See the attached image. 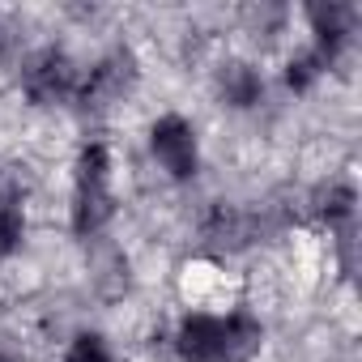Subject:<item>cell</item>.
I'll use <instances>...</instances> for the list:
<instances>
[{"label": "cell", "instance_id": "8fae6325", "mask_svg": "<svg viewBox=\"0 0 362 362\" xmlns=\"http://www.w3.org/2000/svg\"><path fill=\"white\" fill-rule=\"evenodd\" d=\"M315 214L328 222H349L354 218V188L349 184H328L315 192Z\"/></svg>", "mask_w": 362, "mask_h": 362}, {"label": "cell", "instance_id": "7a4b0ae2", "mask_svg": "<svg viewBox=\"0 0 362 362\" xmlns=\"http://www.w3.org/2000/svg\"><path fill=\"white\" fill-rule=\"evenodd\" d=\"M153 153L175 179H192L197 175V132L188 119L166 115L153 124Z\"/></svg>", "mask_w": 362, "mask_h": 362}, {"label": "cell", "instance_id": "5bb4252c", "mask_svg": "<svg viewBox=\"0 0 362 362\" xmlns=\"http://www.w3.org/2000/svg\"><path fill=\"white\" fill-rule=\"evenodd\" d=\"M320 73H324V56L320 52H298L286 69V81H290V90H307Z\"/></svg>", "mask_w": 362, "mask_h": 362}, {"label": "cell", "instance_id": "9a60e30c", "mask_svg": "<svg viewBox=\"0 0 362 362\" xmlns=\"http://www.w3.org/2000/svg\"><path fill=\"white\" fill-rule=\"evenodd\" d=\"M64 362H111V354H107V345H103V337H77L73 345H69V358Z\"/></svg>", "mask_w": 362, "mask_h": 362}, {"label": "cell", "instance_id": "2e32d148", "mask_svg": "<svg viewBox=\"0 0 362 362\" xmlns=\"http://www.w3.org/2000/svg\"><path fill=\"white\" fill-rule=\"evenodd\" d=\"M0 362H5V358H0Z\"/></svg>", "mask_w": 362, "mask_h": 362}, {"label": "cell", "instance_id": "6da1fadb", "mask_svg": "<svg viewBox=\"0 0 362 362\" xmlns=\"http://www.w3.org/2000/svg\"><path fill=\"white\" fill-rule=\"evenodd\" d=\"M22 86H26V94L35 98V103H64L69 94H73V86H77V69H73V60L64 56V52H56V47H47V52H39L30 64H26V73H22Z\"/></svg>", "mask_w": 362, "mask_h": 362}, {"label": "cell", "instance_id": "4fadbf2b", "mask_svg": "<svg viewBox=\"0 0 362 362\" xmlns=\"http://www.w3.org/2000/svg\"><path fill=\"white\" fill-rule=\"evenodd\" d=\"M103 179H107V149L103 145H86L81 158H77V188L103 184Z\"/></svg>", "mask_w": 362, "mask_h": 362}, {"label": "cell", "instance_id": "30bf717a", "mask_svg": "<svg viewBox=\"0 0 362 362\" xmlns=\"http://www.w3.org/2000/svg\"><path fill=\"white\" fill-rule=\"evenodd\" d=\"M94 269H98V273H94V286H98L107 298H119V294L128 290V260H124L119 252L107 247V252L94 260Z\"/></svg>", "mask_w": 362, "mask_h": 362}, {"label": "cell", "instance_id": "5b68a950", "mask_svg": "<svg viewBox=\"0 0 362 362\" xmlns=\"http://www.w3.org/2000/svg\"><path fill=\"white\" fill-rule=\"evenodd\" d=\"M307 18H311V26H315V35H320V56L332 60V56L341 52L349 26H354V9H349V5H311Z\"/></svg>", "mask_w": 362, "mask_h": 362}, {"label": "cell", "instance_id": "ba28073f", "mask_svg": "<svg viewBox=\"0 0 362 362\" xmlns=\"http://www.w3.org/2000/svg\"><path fill=\"white\" fill-rule=\"evenodd\" d=\"M260 324L247 315V311H239V315H230L226 324H222V362H247L256 349H260Z\"/></svg>", "mask_w": 362, "mask_h": 362}, {"label": "cell", "instance_id": "7c38bea8", "mask_svg": "<svg viewBox=\"0 0 362 362\" xmlns=\"http://www.w3.org/2000/svg\"><path fill=\"white\" fill-rule=\"evenodd\" d=\"M18 243H22V209H18L13 197H5L0 201V260L13 256Z\"/></svg>", "mask_w": 362, "mask_h": 362}, {"label": "cell", "instance_id": "277c9868", "mask_svg": "<svg viewBox=\"0 0 362 362\" xmlns=\"http://www.w3.org/2000/svg\"><path fill=\"white\" fill-rule=\"evenodd\" d=\"M179 354L188 362H222V320L188 315L179 324Z\"/></svg>", "mask_w": 362, "mask_h": 362}, {"label": "cell", "instance_id": "52a82bcc", "mask_svg": "<svg viewBox=\"0 0 362 362\" xmlns=\"http://www.w3.org/2000/svg\"><path fill=\"white\" fill-rule=\"evenodd\" d=\"M218 90H222V98H226L230 107H256L260 94H264L256 69L243 64V60H226V64H222V73H218Z\"/></svg>", "mask_w": 362, "mask_h": 362}, {"label": "cell", "instance_id": "9c48e42d", "mask_svg": "<svg viewBox=\"0 0 362 362\" xmlns=\"http://www.w3.org/2000/svg\"><path fill=\"white\" fill-rule=\"evenodd\" d=\"M205 239H209L214 247H243V243L252 239V218H243L239 209L218 205V209L209 214V222H205Z\"/></svg>", "mask_w": 362, "mask_h": 362}, {"label": "cell", "instance_id": "8992f818", "mask_svg": "<svg viewBox=\"0 0 362 362\" xmlns=\"http://www.w3.org/2000/svg\"><path fill=\"white\" fill-rule=\"evenodd\" d=\"M115 214V201L107 192V184H90L77 188V205H73V230L77 235H98Z\"/></svg>", "mask_w": 362, "mask_h": 362}, {"label": "cell", "instance_id": "3957f363", "mask_svg": "<svg viewBox=\"0 0 362 362\" xmlns=\"http://www.w3.org/2000/svg\"><path fill=\"white\" fill-rule=\"evenodd\" d=\"M132 77H136V69H132V56H128V52L107 56V60L90 73V81L81 86V107H86V111H103V107H111V103L132 86Z\"/></svg>", "mask_w": 362, "mask_h": 362}]
</instances>
